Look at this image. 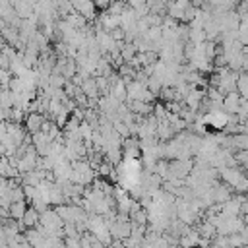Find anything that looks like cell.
Here are the masks:
<instances>
[{
	"label": "cell",
	"instance_id": "cell-1",
	"mask_svg": "<svg viewBox=\"0 0 248 248\" xmlns=\"http://www.w3.org/2000/svg\"><path fill=\"white\" fill-rule=\"evenodd\" d=\"M221 178L227 182V186H232V190L238 192V194L248 190V178L238 169H231V167L221 169Z\"/></svg>",
	"mask_w": 248,
	"mask_h": 248
},
{
	"label": "cell",
	"instance_id": "cell-2",
	"mask_svg": "<svg viewBox=\"0 0 248 248\" xmlns=\"http://www.w3.org/2000/svg\"><path fill=\"white\" fill-rule=\"evenodd\" d=\"M240 105H242V97L238 93H229L223 99V110H227L231 114H236L238 108H240Z\"/></svg>",
	"mask_w": 248,
	"mask_h": 248
},
{
	"label": "cell",
	"instance_id": "cell-3",
	"mask_svg": "<svg viewBox=\"0 0 248 248\" xmlns=\"http://www.w3.org/2000/svg\"><path fill=\"white\" fill-rule=\"evenodd\" d=\"M95 4L93 2H76L74 4V12H78L79 16H83L85 19H93L95 17Z\"/></svg>",
	"mask_w": 248,
	"mask_h": 248
},
{
	"label": "cell",
	"instance_id": "cell-4",
	"mask_svg": "<svg viewBox=\"0 0 248 248\" xmlns=\"http://www.w3.org/2000/svg\"><path fill=\"white\" fill-rule=\"evenodd\" d=\"M27 203L25 202H16V203H12V207H10V217L16 221H21L23 217H25V213H27Z\"/></svg>",
	"mask_w": 248,
	"mask_h": 248
},
{
	"label": "cell",
	"instance_id": "cell-5",
	"mask_svg": "<svg viewBox=\"0 0 248 248\" xmlns=\"http://www.w3.org/2000/svg\"><path fill=\"white\" fill-rule=\"evenodd\" d=\"M236 93H238L242 99H248V74H246V72L238 74V81H236Z\"/></svg>",
	"mask_w": 248,
	"mask_h": 248
}]
</instances>
